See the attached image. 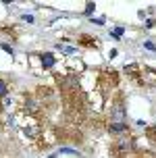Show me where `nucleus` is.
Listing matches in <instances>:
<instances>
[{
	"label": "nucleus",
	"instance_id": "nucleus-1",
	"mask_svg": "<svg viewBox=\"0 0 156 158\" xmlns=\"http://www.w3.org/2000/svg\"><path fill=\"white\" fill-rule=\"evenodd\" d=\"M133 146H135V139H133V135H119L115 137V142L110 146V156L112 158H127V154L133 150Z\"/></svg>",
	"mask_w": 156,
	"mask_h": 158
},
{
	"label": "nucleus",
	"instance_id": "nucleus-2",
	"mask_svg": "<svg viewBox=\"0 0 156 158\" xmlns=\"http://www.w3.org/2000/svg\"><path fill=\"white\" fill-rule=\"evenodd\" d=\"M108 118L110 123H127V104H125L123 94H119L108 108Z\"/></svg>",
	"mask_w": 156,
	"mask_h": 158
},
{
	"label": "nucleus",
	"instance_id": "nucleus-3",
	"mask_svg": "<svg viewBox=\"0 0 156 158\" xmlns=\"http://www.w3.org/2000/svg\"><path fill=\"white\" fill-rule=\"evenodd\" d=\"M108 133L127 135L129 133V125H127V123H108Z\"/></svg>",
	"mask_w": 156,
	"mask_h": 158
},
{
	"label": "nucleus",
	"instance_id": "nucleus-4",
	"mask_svg": "<svg viewBox=\"0 0 156 158\" xmlns=\"http://www.w3.org/2000/svg\"><path fill=\"white\" fill-rule=\"evenodd\" d=\"M40 60H42V69H44V71L52 69L56 64V58H54L52 52H42V54H40Z\"/></svg>",
	"mask_w": 156,
	"mask_h": 158
},
{
	"label": "nucleus",
	"instance_id": "nucleus-5",
	"mask_svg": "<svg viewBox=\"0 0 156 158\" xmlns=\"http://www.w3.org/2000/svg\"><path fill=\"white\" fill-rule=\"evenodd\" d=\"M25 110L31 112V114H36V112L40 110V104L33 100V98H25Z\"/></svg>",
	"mask_w": 156,
	"mask_h": 158
},
{
	"label": "nucleus",
	"instance_id": "nucleus-6",
	"mask_svg": "<svg viewBox=\"0 0 156 158\" xmlns=\"http://www.w3.org/2000/svg\"><path fill=\"white\" fill-rule=\"evenodd\" d=\"M8 89H11V87H8V83L4 81V79H0V100L8 96Z\"/></svg>",
	"mask_w": 156,
	"mask_h": 158
},
{
	"label": "nucleus",
	"instance_id": "nucleus-7",
	"mask_svg": "<svg viewBox=\"0 0 156 158\" xmlns=\"http://www.w3.org/2000/svg\"><path fill=\"white\" fill-rule=\"evenodd\" d=\"M123 33H125L123 27H115V29L110 31V38H112V40H121V35H123Z\"/></svg>",
	"mask_w": 156,
	"mask_h": 158
},
{
	"label": "nucleus",
	"instance_id": "nucleus-8",
	"mask_svg": "<svg viewBox=\"0 0 156 158\" xmlns=\"http://www.w3.org/2000/svg\"><path fill=\"white\" fill-rule=\"evenodd\" d=\"M94 8H96V4H94V2H87V6H86V15H90Z\"/></svg>",
	"mask_w": 156,
	"mask_h": 158
},
{
	"label": "nucleus",
	"instance_id": "nucleus-9",
	"mask_svg": "<svg viewBox=\"0 0 156 158\" xmlns=\"http://www.w3.org/2000/svg\"><path fill=\"white\" fill-rule=\"evenodd\" d=\"M144 48H148V50H156V44H152V42H144Z\"/></svg>",
	"mask_w": 156,
	"mask_h": 158
},
{
	"label": "nucleus",
	"instance_id": "nucleus-10",
	"mask_svg": "<svg viewBox=\"0 0 156 158\" xmlns=\"http://www.w3.org/2000/svg\"><path fill=\"white\" fill-rule=\"evenodd\" d=\"M2 50H4V52H8V54H13V48L8 46V44H2Z\"/></svg>",
	"mask_w": 156,
	"mask_h": 158
},
{
	"label": "nucleus",
	"instance_id": "nucleus-11",
	"mask_svg": "<svg viewBox=\"0 0 156 158\" xmlns=\"http://www.w3.org/2000/svg\"><path fill=\"white\" fill-rule=\"evenodd\" d=\"M23 21H27V23H33V17H31V15H25Z\"/></svg>",
	"mask_w": 156,
	"mask_h": 158
},
{
	"label": "nucleus",
	"instance_id": "nucleus-12",
	"mask_svg": "<svg viewBox=\"0 0 156 158\" xmlns=\"http://www.w3.org/2000/svg\"><path fill=\"white\" fill-rule=\"evenodd\" d=\"M154 23H156L154 19H148V21H146V27H154Z\"/></svg>",
	"mask_w": 156,
	"mask_h": 158
}]
</instances>
